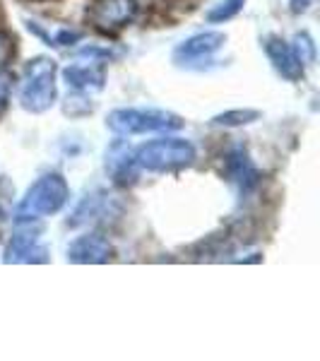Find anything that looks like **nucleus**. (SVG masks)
Segmentation results:
<instances>
[{
    "instance_id": "nucleus-14",
    "label": "nucleus",
    "mask_w": 320,
    "mask_h": 361,
    "mask_svg": "<svg viewBox=\"0 0 320 361\" xmlns=\"http://www.w3.org/2000/svg\"><path fill=\"white\" fill-rule=\"evenodd\" d=\"M246 0H222L219 5H214L212 10L207 13V22L217 25V22H229L231 17H236L243 10Z\"/></svg>"
},
{
    "instance_id": "nucleus-19",
    "label": "nucleus",
    "mask_w": 320,
    "mask_h": 361,
    "mask_svg": "<svg viewBox=\"0 0 320 361\" xmlns=\"http://www.w3.org/2000/svg\"><path fill=\"white\" fill-rule=\"evenodd\" d=\"M311 3H313V0H289V5H292V13L294 15L306 13V10L311 8Z\"/></svg>"
},
{
    "instance_id": "nucleus-18",
    "label": "nucleus",
    "mask_w": 320,
    "mask_h": 361,
    "mask_svg": "<svg viewBox=\"0 0 320 361\" xmlns=\"http://www.w3.org/2000/svg\"><path fill=\"white\" fill-rule=\"evenodd\" d=\"M10 82H13V78H10L8 73H0V111H3V109L8 106V99H10Z\"/></svg>"
},
{
    "instance_id": "nucleus-2",
    "label": "nucleus",
    "mask_w": 320,
    "mask_h": 361,
    "mask_svg": "<svg viewBox=\"0 0 320 361\" xmlns=\"http://www.w3.org/2000/svg\"><path fill=\"white\" fill-rule=\"evenodd\" d=\"M133 157H135L137 169H144V171H152V173H166L193 164L195 147L188 140L164 137L142 145Z\"/></svg>"
},
{
    "instance_id": "nucleus-6",
    "label": "nucleus",
    "mask_w": 320,
    "mask_h": 361,
    "mask_svg": "<svg viewBox=\"0 0 320 361\" xmlns=\"http://www.w3.org/2000/svg\"><path fill=\"white\" fill-rule=\"evenodd\" d=\"M87 15H90V20L94 22L97 29L116 32V29H123L135 20L137 0H101Z\"/></svg>"
},
{
    "instance_id": "nucleus-15",
    "label": "nucleus",
    "mask_w": 320,
    "mask_h": 361,
    "mask_svg": "<svg viewBox=\"0 0 320 361\" xmlns=\"http://www.w3.org/2000/svg\"><path fill=\"white\" fill-rule=\"evenodd\" d=\"M294 54L299 56L301 63H313L316 61V44L311 42V37L308 34H299V37L294 39Z\"/></svg>"
},
{
    "instance_id": "nucleus-1",
    "label": "nucleus",
    "mask_w": 320,
    "mask_h": 361,
    "mask_svg": "<svg viewBox=\"0 0 320 361\" xmlns=\"http://www.w3.org/2000/svg\"><path fill=\"white\" fill-rule=\"evenodd\" d=\"M70 197L68 180L61 173H46L27 190L22 202L17 205V224H32L49 214H56L66 207Z\"/></svg>"
},
{
    "instance_id": "nucleus-4",
    "label": "nucleus",
    "mask_w": 320,
    "mask_h": 361,
    "mask_svg": "<svg viewBox=\"0 0 320 361\" xmlns=\"http://www.w3.org/2000/svg\"><path fill=\"white\" fill-rule=\"evenodd\" d=\"M56 63L51 58H34L27 63L20 85V102L27 111L44 114L56 104Z\"/></svg>"
},
{
    "instance_id": "nucleus-12",
    "label": "nucleus",
    "mask_w": 320,
    "mask_h": 361,
    "mask_svg": "<svg viewBox=\"0 0 320 361\" xmlns=\"http://www.w3.org/2000/svg\"><path fill=\"white\" fill-rule=\"evenodd\" d=\"M106 171H111L113 180L121 185H128L135 180V176H137L135 157H133V152L125 147V145L118 142L106 152Z\"/></svg>"
},
{
    "instance_id": "nucleus-13",
    "label": "nucleus",
    "mask_w": 320,
    "mask_h": 361,
    "mask_svg": "<svg viewBox=\"0 0 320 361\" xmlns=\"http://www.w3.org/2000/svg\"><path fill=\"white\" fill-rule=\"evenodd\" d=\"M258 118H260V111H255V109H234V111H224V114L214 116L212 123L226 126V128H238V126L255 123Z\"/></svg>"
},
{
    "instance_id": "nucleus-9",
    "label": "nucleus",
    "mask_w": 320,
    "mask_h": 361,
    "mask_svg": "<svg viewBox=\"0 0 320 361\" xmlns=\"http://www.w3.org/2000/svg\"><path fill=\"white\" fill-rule=\"evenodd\" d=\"M63 80L68 82V87H73L78 92L104 90V82H106L104 61L90 58V63H73V66L63 70Z\"/></svg>"
},
{
    "instance_id": "nucleus-11",
    "label": "nucleus",
    "mask_w": 320,
    "mask_h": 361,
    "mask_svg": "<svg viewBox=\"0 0 320 361\" xmlns=\"http://www.w3.org/2000/svg\"><path fill=\"white\" fill-rule=\"evenodd\" d=\"M226 173L231 180L241 185V190H253L260 183V171L248 159V152L243 147H234L226 157Z\"/></svg>"
},
{
    "instance_id": "nucleus-8",
    "label": "nucleus",
    "mask_w": 320,
    "mask_h": 361,
    "mask_svg": "<svg viewBox=\"0 0 320 361\" xmlns=\"http://www.w3.org/2000/svg\"><path fill=\"white\" fill-rule=\"evenodd\" d=\"M265 54L284 80H289V82H299V80L304 78V63H301L299 56L294 54L292 44H287L284 39L270 34V37L265 39Z\"/></svg>"
},
{
    "instance_id": "nucleus-7",
    "label": "nucleus",
    "mask_w": 320,
    "mask_h": 361,
    "mask_svg": "<svg viewBox=\"0 0 320 361\" xmlns=\"http://www.w3.org/2000/svg\"><path fill=\"white\" fill-rule=\"evenodd\" d=\"M111 255H113V246L109 243V238L101 234H85V236L75 238L68 248V260L78 265L109 263Z\"/></svg>"
},
{
    "instance_id": "nucleus-5",
    "label": "nucleus",
    "mask_w": 320,
    "mask_h": 361,
    "mask_svg": "<svg viewBox=\"0 0 320 361\" xmlns=\"http://www.w3.org/2000/svg\"><path fill=\"white\" fill-rule=\"evenodd\" d=\"M226 37L222 32H202L190 37L173 51V63L181 68H200L212 61V56L224 46Z\"/></svg>"
},
{
    "instance_id": "nucleus-3",
    "label": "nucleus",
    "mask_w": 320,
    "mask_h": 361,
    "mask_svg": "<svg viewBox=\"0 0 320 361\" xmlns=\"http://www.w3.org/2000/svg\"><path fill=\"white\" fill-rule=\"evenodd\" d=\"M106 126L116 135H144V133H173L183 128V118L161 109H116Z\"/></svg>"
},
{
    "instance_id": "nucleus-16",
    "label": "nucleus",
    "mask_w": 320,
    "mask_h": 361,
    "mask_svg": "<svg viewBox=\"0 0 320 361\" xmlns=\"http://www.w3.org/2000/svg\"><path fill=\"white\" fill-rule=\"evenodd\" d=\"M13 54H15V39L10 34L0 32V68L13 58Z\"/></svg>"
},
{
    "instance_id": "nucleus-10",
    "label": "nucleus",
    "mask_w": 320,
    "mask_h": 361,
    "mask_svg": "<svg viewBox=\"0 0 320 361\" xmlns=\"http://www.w3.org/2000/svg\"><path fill=\"white\" fill-rule=\"evenodd\" d=\"M49 250L39 243V236L34 231H20L13 236L5 250V263H46Z\"/></svg>"
},
{
    "instance_id": "nucleus-17",
    "label": "nucleus",
    "mask_w": 320,
    "mask_h": 361,
    "mask_svg": "<svg viewBox=\"0 0 320 361\" xmlns=\"http://www.w3.org/2000/svg\"><path fill=\"white\" fill-rule=\"evenodd\" d=\"M80 37H82L80 32H70V29H61V32H58L56 37L51 39V44H54V46H70V44H75V42H80ZM51 44H49V46H51Z\"/></svg>"
}]
</instances>
